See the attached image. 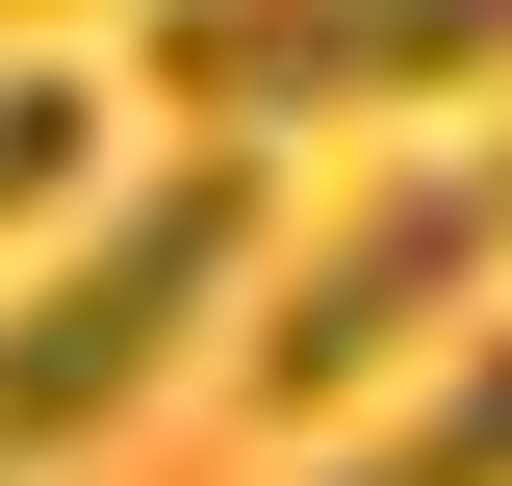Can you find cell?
<instances>
[{
	"label": "cell",
	"instance_id": "obj_3",
	"mask_svg": "<svg viewBox=\"0 0 512 486\" xmlns=\"http://www.w3.org/2000/svg\"><path fill=\"white\" fill-rule=\"evenodd\" d=\"M154 77L205 128H359L436 77H512V0H154Z\"/></svg>",
	"mask_w": 512,
	"mask_h": 486
},
{
	"label": "cell",
	"instance_id": "obj_5",
	"mask_svg": "<svg viewBox=\"0 0 512 486\" xmlns=\"http://www.w3.org/2000/svg\"><path fill=\"white\" fill-rule=\"evenodd\" d=\"M77 154H103V77L0 52V231H52V205H77Z\"/></svg>",
	"mask_w": 512,
	"mask_h": 486
},
{
	"label": "cell",
	"instance_id": "obj_6",
	"mask_svg": "<svg viewBox=\"0 0 512 486\" xmlns=\"http://www.w3.org/2000/svg\"><path fill=\"white\" fill-rule=\"evenodd\" d=\"M487 205H512V154H487Z\"/></svg>",
	"mask_w": 512,
	"mask_h": 486
},
{
	"label": "cell",
	"instance_id": "obj_7",
	"mask_svg": "<svg viewBox=\"0 0 512 486\" xmlns=\"http://www.w3.org/2000/svg\"><path fill=\"white\" fill-rule=\"evenodd\" d=\"M0 26H26V0H0Z\"/></svg>",
	"mask_w": 512,
	"mask_h": 486
},
{
	"label": "cell",
	"instance_id": "obj_8",
	"mask_svg": "<svg viewBox=\"0 0 512 486\" xmlns=\"http://www.w3.org/2000/svg\"><path fill=\"white\" fill-rule=\"evenodd\" d=\"M0 486H26V461H0Z\"/></svg>",
	"mask_w": 512,
	"mask_h": 486
},
{
	"label": "cell",
	"instance_id": "obj_2",
	"mask_svg": "<svg viewBox=\"0 0 512 486\" xmlns=\"http://www.w3.org/2000/svg\"><path fill=\"white\" fill-rule=\"evenodd\" d=\"M487 256H512L487 154H384V180L308 231V282L256 307V410H359L410 333H461V282H487Z\"/></svg>",
	"mask_w": 512,
	"mask_h": 486
},
{
	"label": "cell",
	"instance_id": "obj_4",
	"mask_svg": "<svg viewBox=\"0 0 512 486\" xmlns=\"http://www.w3.org/2000/svg\"><path fill=\"white\" fill-rule=\"evenodd\" d=\"M308 486H512V333H461V359L410 384V410H384V435H333Z\"/></svg>",
	"mask_w": 512,
	"mask_h": 486
},
{
	"label": "cell",
	"instance_id": "obj_1",
	"mask_svg": "<svg viewBox=\"0 0 512 486\" xmlns=\"http://www.w3.org/2000/svg\"><path fill=\"white\" fill-rule=\"evenodd\" d=\"M231 282H256V128H180V180H154V205H103L52 282H0V461L128 435Z\"/></svg>",
	"mask_w": 512,
	"mask_h": 486
}]
</instances>
